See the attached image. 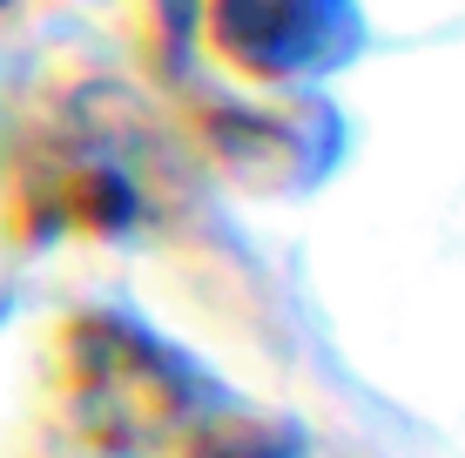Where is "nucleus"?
Wrapping results in <instances>:
<instances>
[{"mask_svg":"<svg viewBox=\"0 0 465 458\" xmlns=\"http://www.w3.org/2000/svg\"><path fill=\"white\" fill-rule=\"evenodd\" d=\"M183 458H297L270 424H243V418H210L203 432L183 438Z\"/></svg>","mask_w":465,"mask_h":458,"instance_id":"nucleus-1","label":"nucleus"}]
</instances>
